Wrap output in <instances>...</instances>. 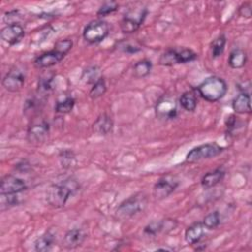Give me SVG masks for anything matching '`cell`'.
I'll list each match as a JSON object with an SVG mask.
<instances>
[{
    "label": "cell",
    "instance_id": "cell-1",
    "mask_svg": "<svg viewBox=\"0 0 252 252\" xmlns=\"http://www.w3.org/2000/svg\"><path fill=\"white\" fill-rule=\"evenodd\" d=\"M79 189L78 182L73 178H67L63 181L52 184L46 193L48 204L54 208H62L66 205L69 198Z\"/></svg>",
    "mask_w": 252,
    "mask_h": 252
},
{
    "label": "cell",
    "instance_id": "cell-2",
    "mask_svg": "<svg viewBox=\"0 0 252 252\" xmlns=\"http://www.w3.org/2000/svg\"><path fill=\"white\" fill-rule=\"evenodd\" d=\"M200 95L210 102H215L222 98L227 92V85L223 79L212 76L204 80L198 86Z\"/></svg>",
    "mask_w": 252,
    "mask_h": 252
},
{
    "label": "cell",
    "instance_id": "cell-3",
    "mask_svg": "<svg viewBox=\"0 0 252 252\" xmlns=\"http://www.w3.org/2000/svg\"><path fill=\"white\" fill-rule=\"evenodd\" d=\"M147 205V199L143 194H136L123 201L116 209V217L125 220L133 217L137 213L143 211Z\"/></svg>",
    "mask_w": 252,
    "mask_h": 252
},
{
    "label": "cell",
    "instance_id": "cell-4",
    "mask_svg": "<svg viewBox=\"0 0 252 252\" xmlns=\"http://www.w3.org/2000/svg\"><path fill=\"white\" fill-rule=\"evenodd\" d=\"M109 32V26L103 20L91 21L84 29L83 37L89 43H98L102 41Z\"/></svg>",
    "mask_w": 252,
    "mask_h": 252
},
{
    "label": "cell",
    "instance_id": "cell-5",
    "mask_svg": "<svg viewBox=\"0 0 252 252\" xmlns=\"http://www.w3.org/2000/svg\"><path fill=\"white\" fill-rule=\"evenodd\" d=\"M223 151V148L216 143H208L193 148L186 156V161L189 163L197 162L203 159L211 158L219 156Z\"/></svg>",
    "mask_w": 252,
    "mask_h": 252
},
{
    "label": "cell",
    "instance_id": "cell-6",
    "mask_svg": "<svg viewBox=\"0 0 252 252\" xmlns=\"http://www.w3.org/2000/svg\"><path fill=\"white\" fill-rule=\"evenodd\" d=\"M26 80V72L20 67H14L3 78L2 86L8 92L16 93L22 90Z\"/></svg>",
    "mask_w": 252,
    "mask_h": 252
},
{
    "label": "cell",
    "instance_id": "cell-7",
    "mask_svg": "<svg viewBox=\"0 0 252 252\" xmlns=\"http://www.w3.org/2000/svg\"><path fill=\"white\" fill-rule=\"evenodd\" d=\"M49 134V125L46 121H34L28 129L27 140L30 144L38 146L46 141Z\"/></svg>",
    "mask_w": 252,
    "mask_h": 252
},
{
    "label": "cell",
    "instance_id": "cell-8",
    "mask_svg": "<svg viewBox=\"0 0 252 252\" xmlns=\"http://www.w3.org/2000/svg\"><path fill=\"white\" fill-rule=\"evenodd\" d=\"M178 180L176 177L167 174L162 177H160L157 183L154 186L153 194L156 199L158 200H163L167 198L178 186Z\"/></svg>",
    "mask_w": 252,
    "mask_h": 252
},
{
    "label": "cell",
    "instance_id": "cell-9",
    "mask_svg": "<svg viewBox=\"0 0 252 252\" xmlns=\"http://www.w3.org/2000/svg\"><path fill=\"white\" fill-rule=\"evenodd\" d=\"M26 189V182L18 176L6 175L1 179L0 194H18Z\"/></svg>",
    "mask_w": 252,
    "mask_h": 252
},
{
    "label": "cell",
    "instance_id": "cell-10",
    "mask_svg": "<svg viewBox=\"0 0 252 252\" xmlns=\"http://www.w3.org/2000/svg\"><path fill=\"white\" fill-rule=\"evenodd\" d=\"M157 116L160 119H173L177 114V107L174 98L170 96L161 97L156 105Z\"/></svg>",
    "mask_w": 252,
    "mask_h": 252
},
{
    "label": "cell",
    "instance_id": "cell-11",
    "mask_svg": "<svg viewBox=\"0 0 252 252\" xmlns=\"http://www.w3.org/2000/svg\"><path fill=\"white\" fill-rule=\"evenodd\" d=\"M147 11L146 9H142L138 12V14L134 15L132 13H129L123 17L120 23L121 31L125 33H132L135 32L140 26L142 25L145 17H146Z\"/></svg>",
    "mask_w": 252,
    "mask_h": 252
},
{
    "label": "cell",
    "instance_id": "cell-12",
    "mask_svg": "<svg viewBox=\"0 0 252 252\" xmlns=\"http://www.w3.org/2000/svg\"><path fill=\"white\" fill-rule=\"evenodd\" d=\"M25 35L24 28L20 24H12L4 27L0 32L1 39L9 45H14L21 41Z\"/></svg>",
    "mask_w": 252,
    "mask_h": 252
},
{
    "label": "cell",
    "instance_id": "cell-13",
    "mask_svg": "<svg viewBox=\"0 0 252 252\" xmlns=\"http://www.w3.org/2000/svg\"><path fill=\"white\" fill-rule=\"evenodd\" d=\"M87 238V233L82 228H73L68 230L62 240V245L67 249H74L81 246Z\"/></svg>",
    "mask_w": 252,
    "mask_h": 252
},
{
    "label": "cell",
    "instance_id": "cell-14",
    "mask_svg": "<svg viewBox=\"0 0 252 252\" xmlns=\"http://www.w3.org/2000/svg\"><path fill=\"white\" fill-rule=\"evenodd\" d=\"M65 57V55L61 54L60 52L56 51L55 49L47 51L42 53L41 55H39L38 57H36L34 59V65L37 68H49L52 67L56 64H58L63 58Z\"/></svg>",
    "mask_w": 252,
    "mask_h": 252
},
{
    "label": "cell",
    "instance_id": "cell-15",
    "mask_svg": "<svg viewBox=\"0 0 252 252\" xmlns=\"http://www.w3.org/2000/svg\"><path fill=\"white\" fill-rule=\"evenodd\" d=\"M113 121L109 115L106 113L100 114L93 124L94 132L99 135H107L112 131Z\"/></svg>",
    "mask_w": 252,
    "mask_h": 252
},
{
    "label": "cell",
    "instance_id": "cell-16",
    "mask_svg": "<svg viewBox=\"0 0 252 252\" xmlns=\"http://www.w3.org/2000/svg\"><path fill=\"white\" fill-rule=\"evenodd\" d=\"M55 242V232L52 229L46 230L34 242V249L38 252L49 251Z\"/></svg>",
    "mask_w": 252,
    "mask_h": 252
},
{
    "label": "cell",
    "instance_id": "cell-17",
    "mask_svg": "<svg viewBox=\"0 0 252 252\" xmlns=\"http://www.w3.org/2000/svg\"><path fill=\"white\" fill-rule=\"evenodd\" d=\"M205 226L202 222H194L190 226H188L184 233L185 241L188 244H196L200 241V239L204 235Z\"/></svg>",
    "mask_w": 252,
    "mask_h": 252
},
{
    "label": "cell",
    "instance_id": "cell-18",
    "mask_svg": "<svg viewBox=\"0 0 252 252\" xmlns=\"http://www.w3.org/2000/svg\"><path fill=\"white\" fill-rule=\"evenodd\" d=\"M251 99L247 93H240L232 100V109L239 114L251 112Z\"/></svg>",
    "mask_w": 252,
    "mask_h": 252
},
{
    "label": "cell",
    "instance_id": "cell-19",
    "mask_svg": "<svg viewBox=\"0 0 252 252\" xmlns=\"http://www.w3.org/2000/svg\"><path fill=\"white\" fill-rule=\"evenodd\" d=\"M223 177H224V170L222 168H217L213 171L206 173L201 179V184L203 188L209 189L219 184L223 179Z\"/></svg>",
    "mask_w": 252,
    "mask_h": 252
},
{
    "label": "cell",
    "instance_id": "cell-20",
    "mask_svg": "<svg viewBox=\"0 0 252 252\" xmlns=\"http://www.w3.org/2000/svg\"><path fill=\"white\" fill-rule=\"evenodd\" d=\"M246 60H247L246 52L240 48H236L232 50L229 54L228 65L232 69H239L244 67V65L246 64Z\"/></svg>",
    "mask_w": 252,
    "mask_h": 252
},
{
    "label": "cell",
    "instance_id": "cell-21",
    "mask_svg": "<svg viewBox=\"0 0 252 252\" xmlns=\"http://www.w3.org/2000/svg\"><path fill=\"white\" fill-rule=\"evenodd\" d=\"M179 103L184 110L192 112L197 107L196 95L192 92H185L181 94L179 98Z\"/></svg>",
    "mask_w": 252,
    "mask_h": 252
},
{
    "label": "cell",
    "instance_id": "cell-22",
    "mask_svg": "<svg viewBox=\"0 0 252 252\" xmlns=\"http://www.w3.org/2000/svg\"><path fill=\"white\" fill-rule=\"evenodd\" d=\"M151 70H152V62L148 59H142L138 61L133 67L134 77L145 78L151 73Z\"/></svg>",
    "mask_w": 252,
    "mask_h": 252
},
{
    "label": "cell",
    "instance_id": "cell-23",
    "mask_svg": "<svg viewBox=\"0 0 252 252\" xmlns=\"http://www.w3.org/2000/svg\"><path fill=\"white\" fill-rule=\"evenodd\" d=\"M75 105V99L72 96L65 95L62 98H59L55 105V110L59 113L66 114L72 111Z\"/></svg>",
    "mask_w": 252,
    "mask_h": 252
},
{
    "label": "cell",
    "instance_id": "cell-24",
    "mask_svg": "<svg viewBox=\"0 0 252 252\" xmlns=\"http://www.w3.org/2000/svg\"><path fill=\"white\" fill-rule=\"evenodd\" d=\"M225 43H226V38L223 34L219 35L217 38L213 40V42L211 43V52L214 58H217L222 54Z\"/></svg>",
    "mask_w": 252,
    "mask_h": 252
},
{
    "label": "cell",
    "instance_id": "cell-25",
    "mask_svg": "<svg viewBox=\"0 0 252 252\" xmlns=\"http://www.w3.org/2000/svg\"><path fill=\"white\" fill-rule=\"evenodd\" d=\"M203 225L208 229H215L220 223V217L219 212L214 211L205 216L203 220Z\"/></svg>",
    "mask_w": 252,
    "mask_h": 252
},
{
    "label": "cell",
    "instance_id": "cell-26",
    "mask_svg": "<svg viewBox=\"0 0 252 252\" xmlns=\"http://www.w3.org/2000/svg\"><path fill=\"white\" fill-rule=\"evenodd\" d=\"M106 92V84L103 79V77L99 78L94 84H93V87L90 91V96L92 98H98L102 96Z\"/></svg>",
    "mask_w": 252,
    "mask_h": 252
},
{
    "label": "cell",
    "instance_id": "cell-27",
    "mask_svg": "<svg viewBox=\"0 0 252 252\" xmlns=\"http://www.w3.org/2000/svg\"><path fill=\"white\" fill-rule=\"evenodd\" d=\"M159 64L163 66H172L174 64H178L177 49H168L163 52L159 58Z\"/></svg>",
    "mask_w": 252,
    "mask_h": 252
},
{
    "label": "cell",
    "instance_id": "cell-28",
    "mask_svg": "<svg viewBox=\"0 0 252 252\" xmlns=\"http://www.w3.org/2000/svg\"><path fill=\"white\" fill-rule=\"evenodd\" d=\"M52 79H53L52 74H45L40 77V79L38 81V88H37V91L39 94H46L51 91Z\"/></svg>",
    "mask_w": 252,
    "mask_h": 252
},
{
    "label": "cell",
    "instance_id": "cell-29",
    "mask_svg": "<svg viewBox=\"0 0 252 252\" xmlns=\"http://www.w3.org/2000/svg\"><path fill=\"white\" fill-rule=\"evenodd\" d=\"M196 58H197V54L191 49H188V48H183V49H180V50L177 49L178 64L187 63V62L195 60Z\"/></svg>",
    "mask_w": 252,
    "mask_h": 252
},
{
    "label": "cell",
    "instance_id": "cell-30",
    "mask_svg": "<svg viewBox=\"0 0 252 252\" xmlns=\"http://www.w3.org/2000/svg\"><path fill=\"white\" fill-rule=\"evenodd\" d=\"M99 78H101L100 76V70L98 67L94 66V67H90L87 70L84 71L83 74V79L87 82V83H93L94 84Z\"/></svg>",
    "mask_w": 252,
    "mask_h": 252
},
{
    "label": "cell",
    "instance_id": "cell-31",
    "mask_svg": "<svg viewBox=\"0 0 252 252\" xmlns=\"http://www.w3.org/2000/svg\"><path fill=\"white\" fill-rule=\"evenodd\" d=\"M18 204V198L16 194H1L0 199V209L1 211H5L13 206Z\"/></svg>",
    "mask_w": 252,
    "mask_h": 252
},
{
    "label": "cell",
    "instance_id": "cell-32",
    "mask_svg": "<svg viewBox=\"0 0 252 252\" xmlns=\"http://www.w3.org/2000/svg\"><path fill=\"white\" fill-rule=\"evenodd\" d=\"M118 3L115 1H108V2H104L100 8L97 11V16L103 17V16H107L115 11L118 10Z\"/></svg>",
    "mask_w": 252,
    "mask_h": 252
},
{
    "label": "cell",
    "instance_id": "cell-33",
    "mask_svg": "<svg viewBox=\"0 0 252 252\" xmlns=\"http://www.w3.org/2000/svg\"><path fill=\"white\" fill-rule=\"evenodd\" d=\"M73 46V41L69 38H66V39H61V40H58L55 44H54V48L56 51L60 52L61 54L63 55H66L72 48Z\"/></svg>",
    "mask_w": 252,
    "mask_h": 252
},
{
    "label": "cell",
    "instance_id": "cell-34",
    "mask_svg": "<svg viewBox=\"0 0 252 252\" xmlns=\"http://www.w3.org/2000/svg\"><path fill=\"white\" fill-rule=\"evenodd\" d=\"M160 231H162V220L153 221L145 227V232L150 235H155Z\"/></svg>",
    "mask_w": 252,
    "mask_h": 252
},
{
    "label": "cell",
    "instance_id": "cell-35",
    "mask_svg": "<svg viewBox=\"0 0 252 252\" xmlns=\"http://www.w3.org/2000/svg\"><path fill=\"white\" fill-rule=\"evenodd\" d=\"M20 13L19 11H10L7 12L4 16V22L7 25H12V24H19L18 20L20 18Z\"/></svg>",
    "mask_w": 252,
    "mask_h": 252
},
{
    "label": "cell",
    "instance_id": "cell-36",
    "mask_svg": "<svg viewBox=\"0 0 252 252\" xmlns=\"http://www.w3.org/2000/svg\"><path fill=\"white\" fill-rule=\"evenodd\" d=\"M238 14L240 17L242 18H246V19H249L251 18L252 16V9H251V4L246 2V3H243L239 9H238Z\"/></svg>",
    "mask_w": 252,
    "mask_h": 252
},
{
    "label": "cell",
    "instance_id": "cell-37",
    "mask_svg": "<svg viewBox=\"0 0 252 252\" xmlns=\"http://www.w3.org/2000/svg\"><path fill=\"white\" fill-rule=\"evenodd\" d=\"M120 47L122 48V50L124 52H131V53H133V52H137V51L140 50V48H138L137 46H133V45H131L129 43H124Z\"/></svg>",
    "mask_w": 252,
    "mask_h": 252
},
{
    "label": "cell",
    "instance_id": "cell-38",
    "mask_svg": "<svg viewBox=\"0 0 252 252\" xmlns=\"http://www.w3.org/2000/svg\"><path fill=\"white\" fill-rule=\"evenodd\" d=\"M157 250H165L166 251V250H171V249H169V248H158Z\"/></svg>",
    "mask_w": 252,
    "mask_h": 252
}]
</instances>
